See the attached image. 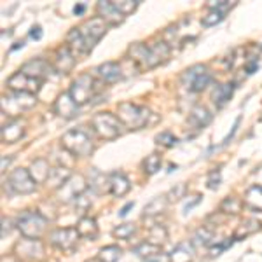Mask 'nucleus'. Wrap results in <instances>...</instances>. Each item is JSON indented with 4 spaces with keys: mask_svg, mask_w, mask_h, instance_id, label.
<instances>
[{
    "mask_svg": "<svg viewBox=\"0 0 262 262\" xmlns=\"http://www.w3.org/2000/svg\"><path fill=\"white\" fill-rule=\"evenodd\" d=\"M96 72H98V77L101 81L107 84L119 82L122 79V69L119 63L107 61V63H103V65H100L98 69H96Z\"/></svg>",
    "mask_w": 262,
    "mask_h": 262,
    "instance_id": "15",
    "label": "nucleus"
},
{
    "mask_svg": "<svg viewBox=\"0 0 262 262\" xmlns=\"http://www.w3.org/2000/svg\"><path fill=\"white\" fill-rule=\"evenodd\" d=\"M242 208H243L242 200H238V198H234V196L226 198L221 205V212L227 213V215H238L239 212H242Z\"/></svg>",
    "mask_w": 262,
    "mask_h": 262,
    "instance_id": "34",
    "label": "nucleus"
},
{
    "mask_svg": "<svg viewBox=\"0 0 262 262\" xmlns=\"http://www.w3.org/2000/svg\"><path fill=\"white\" fill-rule=\"evenodd\" d=\"M114 6H116V9L119 11L122 16H128L138 7V0H129V2H126V0H119V2H114Z\"/></svg>",
    "mask_w": 262,
    "mask_h": 262,
    "instance_id": "39",
    "label": "nucleus"
},
{
    "mask_svg": "<svg viewBox=\"0 0 262 262\" xmlns=\"http://www.w3.org/2000/svg\"><path fill=\"white\" fill-rule=\"evenodd\" d=\"M96 91H98V81H95L93 75L84 74V75H79V77L72 82L69 93L75 103L84 105L86 101H90L93 96L96 95Z\"/></svg>",
    "mask_w": 262,
    "mask_h": 262,
    "instance_id": "5",
    "label": "nucleus"
},
{
    "mask_svg": "<svg viewBox=\"0 0 262 262\" xmlns=\"http://www.w3.org/2000/svg\"><path fill=\"white\" fill-rule=\"evenodd\" d=\"M257 69H259V63L250 60V61L247 63V67H245V72H247V74H255Z\"/></svg>",
    "mask_w": 262,
    "mask_h": 262,
    "instance_id": "48",
    "label": "nucleus"
},
{
    "mask_svg": "<svg viewBox=\"0 0 262 262\" xmlns=\"http://www.w3.org/2000/svg\"><path fill=\"white\" fill-rule=\"evenodd\" d=\"M143 262H171V260H170V255H166V253L159 252V253H156V255L149 257V259H145Z\"/></svg>",
    "mask_w": 262,
    "mask_h": 262,
    "instance_id": "47",
    "label": "nucleus"
},
{
    "mask_svg": "<svg viewBox=\"0 0 262 262\" xmlns=\"http://www.w3.org/2000/svg\"><path fill=\"white\" fill-rule=\"evenodd\" d=\"M170 58V46L166 42H156L154 46H149V69L161 65Z\"/></svg>",
    "mask_w": 262,
    "mask_h": 262,
    "instance_id": "18",
    "label": "nucleus"
},
{
    "mask_svg": "<svg viewBox=\"0 0 262 262\" xmlns=\"http://www.w3.org/2000/svg\"><path fill=\"white\" fill-rule=\"evenodd\" d=\"M77 107L79 105L74 101L70 93H61L56 98V103H54V112H56L58 116L65 117V119H70V117H74L75 114H77Z\"/></svg>",
    "mask_w": 262,
    "mask_h": 262,
    "instance_id": "14",
    "label": "nucleus"
},
{
    "mask_svg": "<svg viewBox=\"0 0 262 262\" xmlns=\"http://www.w3.org/2000/svg\"><path fill=\"white\" fill-rule=\"evenodd\" d=\"M9 163H11V158H6V159H4V163H2V170H6L7 164H9Z\"/></svg>",
    "mask_w": 262,
    "mask_h": 262,
    "instance_id": "52",
    "label": "nucleus"
},
{
    "mask_svg": "<svg viewBox=\"0 0 262 262\" xmlns=\"http://www.w3.org/2000/svg\"><path fill=\"white\" fill-rule=\"evenodd\" d=\"M131 189V184H129V179L122 173H114L111 175V182H108V191H111L112 196L116 198H122L129 192Z\"/></svg>",
    "mask_w": 262,
    "mask_h": 262,
    "instance_id": "19",
    "label": "nucleus"
},
{
    "mask_svg": "<svg viewBox=\"0 0 262 262\" xmlns=\"http://www.w3.org/2000/svg\"><path fill=\"white\" fill-rule=\"evenodd\" d=\"M156 142L161 143L164 147H173L177 143V138L173 137L170 131H163V133H159L158 137H156Z\"/></svg>",
    "mask_w": 262,
    "mask_h": 262,
    "instance_id": "44",
    "label": "nucleus"
},
{
    "mask_svg": "<svg viewBox=\"0 0 262 262\" xmlns=\"http://www.w3.org/2000/svg\"><path fill=\"white\" fill-rule=\"evenodd\" d=\"M213 229L208 226L200 227L192 236V245L194 247H206V245H212L213 242Z\"/></svg>",
    "mask_w": 262,
    "mask_h": 262,
    "instance_id": "29",
    "label": "nucleus"
},
{
    "mask_svg": "<svg viewBox=\"0 0 262 262\" xmlns=\"http://www.w3.org/2000/svg\"><path fill=\"white\" fill-rule=\"evenodd\" d=\"M19 48H23V42H16V44L12 46V51H14V49H19Z\"/></svg>",
    "mask_w": 262,
    "mask_h": 262,
    "instance_id": "53",
    "label": "nucleus"
},
{
    "mask_svg": "<svg viewBox=\"0 0 262 262\" xmlns=\"http://www.w3.org/2000/svg\"><path fill=\"white\" fill-rule=\"evenodd\" d=\"M61 145L65 147L70 154L79 156V158H88L95 150V143L91 137L81 128H75L72 131H67L61 137Z\"/></svg>",
    "mask_w": 262,
    "mask_h": 262,
    "instance_id": "1",
    "label": "nucleus"
},
{
    "mask_svg": "<svg viewBox=\"0 0 262 262\" xmlns=\"http://www.w3.org/2000/svg\"><path fill=\"white\" fill-rule=\"evenodd\" d=\"M133 252L137 253V255L143 257V259H149V257H152V255H156V253L161 252V248L156 247V245H152V243H149L145 239V242H142L140 245H138V247H135Z\"/></svg>",
    "mask_w": 262,
    "mask_h": 262,
    "instance_id": "36",
    "label": "nucleus"
},
{
    "mask_svg": "<svg viewBox=\"0 0 262 262\" xmlns=\"http://www.w3.org/2000/svg\"><path fill=\"white\" fill-rule=\"evenodd\" d=\"M30 175H32V179L37 182V184H40V182H48L49 179V173H51V168H49V164L46 159H35L32 164H30Z\"/></svg>",
    "mask_w": 262,
    "mask_h": 262,
    "instance_id": "23",
    "label": "nucleus"
},
{
    "mask_svg": "<svg viewBox=\"0 0 262 262\" xmlns=\"http://www.w3.org/2000/svg\"><path fill=\"white\" fill-rule=\"evenodd\" d=\"M7 86H9L11 90H14L16 93H30V95H35V93L40 91L42 81L33 79L19 70L18 74L12 75L9 81H7Z\"/></svg>",
    "mask_w": 262,
    "mask_h": 262,
    "instance_id": "13",
    "label": "nucleus"
},
{
    "mask_svg": "<svg viewBox=\"0 0 262 262\" xmlns=\"http://www.w3.org/2000/svg\"><path fill=\"white\" fill-rule=\"evenodd\" d=\"M49 70L51 69H49V65H48V61H44L42 58H35V60L25 63L23 69H21L23 74L30 75V77H33V79H39V81H42V79L48 77Z\"/></svg>",
    "mask_w": 262,
    "mask_h": 262,
    "instance_id": "16",
    "label": "nucleus"
},
{
    "mask_svg": "<svg viewBox=\"0 0 262 262\" xmlns=\"http://www.w3.org/2000/svg\"><path fill=\"white\" fill-rule=\"evenodd\" d=\"M219 184H221V171H213L212 175H210V179H208V187L210 189H219Z\"/></svg>",
    "mask_w": 262,
    "mask_h": 262,
    "instance_id": "45",
    "label": "nucleus"
},
{
    "mask_svg": "<svg viewBox=\"0 0 262 262\" xmlns=\"http://www.w3.org/2000/svg\"><path fill=\"white\" fill-rule=\"evenodd\" d=\"M119 119L121 122L124 124V128H129V129H138V128H143L147 126L149 122V117H150V112L147 111L145 107H140L137 103H121L119 105Z\"/></svg>",
    "mask_w": 262,
    "mask_h": 262,
    "instance_id": "4",
    "label": "nucleus"
},
{
    "mask_svg": "<svg viewBox=\"0 0 262 262\" xmlns=\"http://www.w3.org/2000/svg\"><path fill=\"white\" fill-rule=\"evenodd\" d=\"M98 14H100V18L108 25H119L122 23V19H124V16L116 9L114 2H107V0L98 2Z\"/></svg>",
    "mask_w": 262,
    "mask_h": 262,
    "instance_id": "17",
    "label": "nucleus"
},
{
    "mask_svg": "<svg viewBox=\"0 0 262 262\" xmlns=\"http://www.w3.org/2000/svg\"><path fill=\"white\" fill-rule=\"evenodd\" d=\"M201 200H203V196H201V194H198V196H194L191 201L185 203V205H184V213H189V212H191V210L194 208V206L200 205Z\"/></svg>",
    "mask_w": 262,
    "mask_h": 262,
    "instance_id": "46",
    "label": "nucleus"
},
{
    "mask_svg": "<svg viewBox=\"0 0 262 262\" xmlns=\"http://www.w3.org/2000/svg\"><path fill=\"white\" fill-rule=\"evenodd\" d=\"M212 121V114L206 107H196L191 114V117H189V122H191V126L194 128H205L208 122Z\"/></svg>",
    "mask_w": 262,
    "mask_h": 262,
    "instance_id": "24",
    "label": "nucleus"
},
{
    "mask_svg": "<svg viewBox=\"0 0 262 262\" xmlns=\"http://www.w3.org/2000/svg\"><path fill=\"white\" fill-rule=\"evenodd\" d=\"M14 253L23 260H39L44 257V247H42L40 239H21L19 243H16Z\"/></svg>",
    "mask_w": 262,
    "mask_h": 262,
    "instance_id": "12",
    "label": "nucleus"
},
{
    "mask_svg": "<svg viewBox=\"0 0 262 262\" xmlns=\"http://www.w3.org/2000/svg\"><path fill=\"white\" fill-rule=\"evenodd\" d=\"M224 16H226V12L222 11H217V9H210L208 14L203 18V25H206V27H212V25H217L221 23L224 19Z\"/></svg>",
    "mask_w": 262,
    "mask_h": 262,
    "instance_id": "41",
    "label": "nucleus"
},
{
    "mask_svg": "<svg viewBox=\"0 0 262 262\" xmlns=\"http://www.w3.org/2000/svg\"><path fill=\"white\" fill-rule=\"evenodd\" d=\"M245 203L255 212H262V185H253L245 194Z\"/></svg>",
    "mask_w": 262,
    "mask_h": 262,
    "instance_id": "25",
    "label": "nucleus"
},
{
    "mask_svg": "<svg viewBox=\"0 0 262 262\" xmlns=\"http://www.w3.org/2000/svg\"><path fill=\"white\" fill-rule=\"evenodd\" d=\"M133 206H135V203H133V201H131V203H128V205H126V206H122V210H121V212H119V215H121V217H124L126 213H129V210L133 208Z\"/></svg>",
    "mask_w": 262,
    "mask_h": 262,
    "instance_id": "51",
    "label": "nucleus"
},
{
    "mask_svg": "<svg viewBox=\"0 0 262 262\" xmlns=\"http://www.w3.org/2000/svg\"><path fill=\"white\" fill-rule=\"evenodd\" d=\"M184 82L187 84L191 91L201 93L210 86V82H212V74H210L205 65H196L184 74Z\"/></svg>",
    "mask_w": 262,
    "mask_h": 262,
    "instance_id": "7",
    "label": "nucleus"
},
{
    "mask_svg": "<svg viewBox=\"0 0 262 262\" xmlns=\"http://www.w3.org/2000/svg\"><path fill=\"white\" fill-rule=\"evenodd\" d=\"M260 229V224L257 221H252V219H248V221H245L242 226L238 227V231L234 232V236H232V239L234 242H242V239L248 238L250 234H253V232H257Z\"/></svg>",
    "mask_w": 262,
    "mask_h": 262,
    "instance_id": "27",
    "label": "nucleus"
},
{
    "mask_svg": "<svg viewBox=\"0 0 262 262\" xmlns=\"http://www.w3.org/2000/svg\"><path fill=\"white\" fill-rule=\"evenodd\" d=\"M90 206H91V198L88 196L86 192L81 194V196L75 200V208H77L79 213H86L88 210H90Z\"/></svg>",
    "mask_w": 262,
    "mask_h": 262,
    "instance_id": "43",
    "label": "nucleus"
},
{
    "mask_svg": "<svg viewBox=\"0 0 262 262\" xmlns=\"http://www.w3.org/2000/svg\"><path fill=\"white\" fill-rule=\"evenodd\" d=\"M25 135V124L21 121H12L2 128V140L6 143H14Z\"/></svg>",
    "mask_w": 262,
    "mask_h": 262,
    "instance_id": "22",
    "label": "nucleus"
},
{
    "mask_svg": "<svg viewBox=\"0 0 262 262\" xmlns=\"http://www.w3.org/2000/svg\"><path fill=\"white\" fill-rule=\"evenodd\" d=\"M69 42H70V48L72 49H77L79 53H90V48H88V44H86V40H84V37H82V33L79 28H74L70 33H69Z\"/></svg>",
    "mask_w": 262,
    "mask_h": 262,
    "instance_id": "33",
    "label": "nucleus"
},
{
    "mask_svg": "<svg viewBox=\"0 0 262 262\" xmlns=\"http://www.w3.org/2000/svg\"><path fill=\"white\" fill-rule=\"evenodd\" d=\"M84 192H86V179H84L82 175H72L70 179L67 180V184L58 189L60 201H65V203H69L72 200L75 201Z\"/></svg>",
    "mask_w": 262,
    "mask_h": 262,
    "instance_id": "11",
    "label": "nucleus"
},
{
    "mask_svg": "<svg viewBox=\"0 0 262 262\" xmlns=\"http://www.w3.org/2000/svg\"><path fill=\"white\" fill-rule=\"evenodd\" d=\"M35 105V96L30 93H12L2 98V111L7 116H19L23 111H28Z\"/></svg>",
    "mask_w": 262,
    "mask_h": 262,
    "instance_id": "6",
    "label": "nucleus"
},
{
    "mask_svg": "<svg viewBox=\"0 0 262 262\" xmlns=\"http://www.w3.org/2000/svg\"><path fill=\"white\" fill-rule=\"evenodd\" d=\"M137 232V226L133 222H128V224H121V226L114 227L112 229V236H116L117 239H129L131 236H135Z\"/></svg>",
    "mask_w": 262,
    "mask_h": 262,
    "instance_id": "35",
    "label": "nucleus"
},
{
    "mask_svg": "<svg viewBox=\"0 0 262 262\" xmlns=\"http://www.w3.org/2000/svg\"><path fill=\"white\" fill-rule=\"evenodd\" d=\"M84 11H86V4H77V6L74 7V14H77V16H81Z\"/></svg>",
    "mask_w": 262,
    "mask_h": 262,
    "instance_id": "50",
    "label": "nucleus"
},
{
    "mask_svg": "<svg viewBox=\"0 0 262 262\" xmlns=\"http://www.w3.org/2000/svg\"><path fill=\"white\" fill-rule=\"evenodd\" d=\"M75 229H77L81 238H86V239H90V242L98 238V232H100L98 224H96V221L93 217H82Z\"/></svg>",
    "mask_w": 262,
    "mask_h": 262,
    "instance_id": "21",
    "label": "nucleus"
},
{
    "mask_svg": "<svg viewBox=\"0 0 262 262\" xmlns=\"http://www.w3.org/2000/svg\"><path fill=\"white\" fill-rule=\"evenodd\" d=\"M191 259H192L191 252H189V248L184 247V245H179V247L170 253L171 262H191Z\"/></svg>",
    "mask_w": 262,
    "mask_h": 262,
    "instance_id": "38",
    "label": "nucleus"
},
{
    "mask_svg": "<svg viewBox=\"0 0 262 262\" xmlns=\"http://www.w3.org/2000/svg\"><path fill=\"white\" fill-rule=\"evenodd\" d=\"M72 177V173L63 166H56V168H51V173H49V179H48V184H51L53 187H58L60 189L61 185L67 184Z\"/></svg>",
    "mask_w": 262,
    "mask_h": 262,
    "instance_id": "26",
    "label": "nucleus"
},
{
    "mask_svg": "<svg viewBox=\"0 0 262 262\" xmlns=\"http://www.w3.org/2000/svg\"><path fill=\"white\" fill-rule=\"evenodd\" d=\"M166 239H168V231H166V227H164L163 224H156V226L150 227L149 239H147V242L161 248L163 245L166 243Z\"/></svg>",
    "mask_w": 262,
    "mask_h": 262,
    "instance_id": "28",
    "label": "nucleus"
},
{
    "mask_svg": "<svg viewBox=\"0 0 262 262\" xmlns=\"http://www.w3.org/2000/svg\"><path fill=\"white\" fill-rule=\"evenodd\" d=\"M234 243V239L229 238L227 242H219V243H212L210 245V257H217L221 255L224 250H227V248L231 247V245Z\"/></svg>",
    "mask_w": 262,
    "mask_h": 262,
    "instance_id": "42",
    "label": "nucleus"
},
{
    "mask_svg": "<svg viewBox=\"0 0 262 262\" xmlns=\"http://www.w3.org/2000/svg\"><path fill=\"white\" fill-rule=\"evenodd\" d=\"M7 184L14 192L18 194H30L37 189V182L32 179L30 171L25 170V168H18L9 175Z\"/></svg>",
    "mask_w": 262,
    "mask_h": 262,
    "instance_id": "8",
    "label": "nucleus"
},
{
    "mask_svg": "<svg viewBox=\"0 0 262 262\" xmlns=\"http://www.w3.org/2000/svg\"><path fill=\"white\" fill-rule=\"evenodd\" d=\"M185 192H187V185H185V184H179V185H175V187L170 189V192L166 194L168 203H177V201H180L182 198L185 196Z\"/></svg>",
    "mask_w": 262,
    "mask_h": 262,
    "instance_id": "40",
    "label": "nucleus"
},
{
    "mask_svg": "<svg viewBox=\"0 0 262 262\" xmlns=\"http://www.w3.org/2000/svg\"><path fill=\"white\" fill-rule=\"evenodd\" d=\"M170 205L168 203V198L166 196H158V198H154L149 205L145 206V210H143V215L145 217H150V215H159V213H163L164 210H166V206Z\"/></svg>",
    "mask_w": 262,
    "mask_h": 262,
    "instance_id": "31",
    "label": "nucleus"
},
{
    "mask_svg": "<svg viewBox=\"0 0 262 262\" xmlns=\"http://www.w3.org/2000/svg\"><path fill=\"white\" fill-rule=\"evenodd\" d=\"M159 168H161V156L159 154H150L143 159V170H145L147 175H154V173H158Z\"/></svg>",
    "mask_w": 262,
    "mask_h": 262,
    "instance_id": "37",
    "label": "nucleus"
},
{
    "mask_svg": "<svg viewBox=\"0 0 262 262\" xmlns=\"http://www.w3.org/2000/svg\"><path fill=\"white\" fill-rule=\"evenodd\" d=\"M75 65V58L74 53H72L70 46H63V48L58 49L56 53V69L61 72V74H69V72L74 69Z\"/></svg>",
    "mask_w": 262,
    "mask_h": 262,
    "instance_id": "20",
    "label": "nucleus"
},
{
    "mask_svg": "<svg viewBox=\"0 0 262 262\" xmlns=\"http://www.w3.org/2000/svg\"><path fill=\"white\" fill-rule=\"evenodd\" d=\"M93 128H95L96 135L103 140H112L122 135L124 131V124L117 116L111 112H101L93 117Z\"/></svg>",
    "mask_w": 262,
    "mask_h": 262,
    "instance_id": "3",
    "label": "nucleus"
},
{
    "mask_svg": "<svg viewBox=\"0 0 262 262\" xmlns=\"http://www.w3.org/2000/svg\"><path fill=\"white\" fill-rule=\"evenodd\" d=\"M16 227L19 229L21 234L28 239H40L44 236L46 229H48V221L44 215L32 210V212L21 213L16 221Z\"/></svg>",
    "mask_w": 262,
    "mask_h": 262,
    "instance_id": "2",
    "label": "nucleus"
},
{
    "mask_svg": "<svg viewBox=\"0 0 262 262\" xmlns=\"http://www.w3.org/2000/svg\"><path fill=\"white\" fill-rule=\"evenodd\" d=\"M232 93H234V86H232V84H221V86L215 88L213 100L219 108L224 107V103H227V101L231 100Z\"/></svg>",
    "mask_w": 262,
    "mask_h": 262,
    "instance_id": "30",
    "label": "nucleus"
},
{
    "mask_svg": "<svg viewBox=\"0 0 262 262\" xmlns=\"http://www.w3.org/2000/svg\"><path fill=\"white\" fill-rule=\"evenodd\" d=\"M79 30H81L84 40H86V44H88V48L93 49L96 42H98V39H101V37L105 35V32H107V23H105L100 16H96V18L88 19L86 23L79 28Z\"/></svg>",
    "mask_w": 262,
    "mask_h": 262,
    "instance_id": "9",
    "label": "nucleus"
},
{
    "mask_svg": "<svg viewBox=\"0 0 262 262\" xmlns=\"http://www.w3.org/2000/svg\"><path fill=\"white\" fill-rule=\"evenodd\" d=\"M79 232L75 227H60V229H54L51 232L49 239L53 243V247L60 248V250H72V248L77 245L79 242Z\"/></svg>",
    "mask_w": 262,
    "mask_h": 262,
    "instance_id": "10",
    "label": "nucleus"
},
{
    "mask_svg": "<svg viewBox=\"0 0 262 262\" xmlns=\"http://www.w3.org/2000/svg\"><path fill=\"white\" fill-rule=\"evenodd\" d=\"M96 257L101 262H117L122 257V250L117 245H107V247L101 248Z\"/></svg>",
    "mask_w": 262,
    "mask_h": 262,
    "instance_id": "32",
    "label": "nucleus"
},
{
    "mask_svg": "<svg viewBox=\"0 0 262 262\" xmlns=\"http://www.w3.org/2000/svg\"><path fill=\"white\" fill-rule=\"evenodd\" d=\"M40 35H42V28L40 27H33L32 30H30V37H32V39H40Z\"/></svg>",
    "mask_w": 262,
    "mask_h": 262,
    "instance_id": "49",
    "label": "nucleus"
},
{
    "mask_svg": "<svg viewBox=\"0 0 262 262\" xmlns=\"http://www.w3.org/2000/svg\"><path fill=\"white\" fill-rule=\"evenodd\" d=\"M86 262H101V260L98 259V257H93V259H88Z\"/></svg>",
    "mask_w": 262,
    "mask_h": 262,
    "instance_id": "54",
    "label": "nucleus"
}]
</instances>
